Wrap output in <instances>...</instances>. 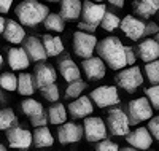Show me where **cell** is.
Returning <instances> with one entry per match:
<instances>
[{"mask_svg":"<svg viewBox=\"0 0 159 151\" xmlns=\"http://www.w3.org/2000/svg\"><path fill=\"white\" fill-rule=\"evenodd\" d=\"M48 2H61V0H48Z\"/></svg>","mask_w":159,"mask_h":151,"instance_id":"cell-48","label":"cell"},{"mask_svg":"<svg viewBox=\"0 0 159 151\" xmlns=\"http://www.w3.org/2000/svg\"><path fill=\"white\" fill-rule=\"evenodd\" d=\"M46 119L51 122V124H62V122H65V119H67V110H65V107L62 103H54L51 105L49 110H48V116Z\"/></svg>","mask_w":159,"mask_h":151,"instance_id":"cell-28","label":"cell"},{"mask_svg":"<svg viewBox=\"0 0 159 151\" xmlns=\"http://www.w3.org/2000/svg\"><path fill=\"white\" fill-rule=\"evenodd\" d=\"M134 10L140 18H151L159 10V0H135Z\"/></svg>","mask_w":159,"mask_h":151,"instance_id":"cell-26","label":"cell"},{"mask_svg":"<svg viewBox=\"0 0 159 151\" xmlns=\"http://www.w3.org/2000/svg\"><path fill=\"white\" fill-rule=\"evenodd\" d=\"M151 34H157V24H156V22L145 24V32H143V37H145V35H151Z\"/></svg>","mask_w":159,"mask_h":151,"instance_id":"cell-40","label":"cell"},{"mask_svg":"<svg viewBox=\"0 0 159 151\" xmlns=\"http://www.w3.org/2000/svg\"><path fill=\"white\" fill-rule=\"evenodd\" d=\"M57 129V139L62 145L76 143L83 137V126H78L75 122H62Z\"/></svg>","mask_w":159,"mask_h":151,"instance_id":"cell-12","label":"cell"},{"mask_svg":"<svg viewBox=\"0 0 159 151\" xmlns=\"http://www.w3.org/2000/svg\"><path fill=\"white\" fill-rule=\"evenodd\" d=\"M81 15V2L80 0H61V18L64 21H75Z\"/></svg>","mask_w":159,"mask_h":151,"instance_id":"cell-22","label":"cell"},{"mask_svg":"<svg viewBox=\"0 0 159 151\" xmlns=\"http://www.w3.org/2000/svg\"><path fill=\"white\" fill-rule=\"evenodd\" d=\"M57 78L56 70L49 64H37L35 65V85L38 88L54 83Z\"/></svg>","mask_w":159,"mask_h":151,"instance_id":"cell-17","label":"cell"},{"mask_svg":"<svg viewBox=\"0 0 159 151\" xmlns=\"http://www.w3.org/2000/svg\"><path fill=\"white\" fill-rule=\"evenodd\" d=\"M0 100H2V91H0Z\"/></svg>","mask_w":159,"mask_h":151,"instance_id":"cell-50","label":"cell"},{"mask_svg":"<svg viewBox=\"0 0 159 151\" xmlns=\"http://www.w3.org/2000/svg\"><path fill=\"white\" fill-rule=\"evenodd\" d=\"M84 88H86L84 81L75 80V81H72V83H69L67 91H65V97H67V99H76V97L81 95V92L84 91Z\"/></svg>","mask_w":159,"mask_h":151,"instance_id":"cell-32","label":"cell"},{"mask_svg":"<svg viewBox=\"0 0 159 151\" xmlns=\"http://www.w3.org/2000/svg\"><path fill=\"white\" fill-rule=\"evenodd\" d=\"M25 54H27L29 61L38 62V61H45L46 59V53L45 48L42 45V40L37 37H29L25 40V48H24Z\"/></svg>","mask_w":159,"mask_h":151,"instance_id":"cell-18","label":"cell"},{"mask_svg":"<svg viewBox=\"0 0 159 151\" xmlns=\"http://www.w3.org/2000/svg\"><path fill=\"white\" fill-rule=\"evenodd\" d=\"M105 11H107V8H105L103 3L86 0L84 3H81V16H83L81 22H86V24H91V25L97 27L100 24V19H102Z\"/></svg>","mask_w":159,"mask_h":151,"instance_id":"cell-11","label":"cell"},{"mask_svg":"<svg viewBox=\"0 0 159 151\" xmlns=\"http://www.w3.org/2000/svg\"><path fill=\"white\" fill-rule=\"evenodd\" d=\"M38 89H40V92L43 94V97H45L46 100H51V102L59 100V88L56 86V83L42 86V88H38Z\"/></svg>","mask_w":159,"mask_h":151,"instance_id":"cell-34","label":"cell"},{"mask_svg":"<svg viewBox=\"0 0 159 151\" xmlns=\"http://www.w3.org/2000/svg\"><path fill=\"white\" fill-rule=\"evenodd\" d=\"M96 45L97 38L94 37V34H88L83 30H78L73 34V51L78 57L81 59L91 57L92 53L96 51Z\"/></svg>","mask_w":159,"mask_h":151,"instance_id":"cell-4","label":"cell"},{"mask_svg":"<svg viewBox=\"0 0 159 151\" xmlns=\"http://www.w3.org/2000/svg\"><path fill=\"white\" fill-rule=\"evenodd\" d=\"M18 78V83H16V89L21 95H32L35 92V83H34V78L29 73H21L16 76Z\"/></svg>","mask_w":159,"mask_h":151,"instance_id":"cell-27","label":"cell"},{"mask_svg":"<svg viewBox=\"0 0 159 151\" xmlns=\"http://www.w3.org/2000/svg\"><path fill=\"white\" fill-rule=\"evenodd\" d=\"M124 56H126V65H134L135 64V54L132 46H124Z\"/></svg>","mask_w":159,"mask_h":151,"instance_id":"cell-39","label":"cell"},{"mask_svg":"<svg viewBox=\"0 0 159 151\" xmlns=\"http://www.w3.org/2000/svg\"><path fill=\"white\" fill-rule=\"evenodd\" d=\"M8 64L13 70H24L30 65V61L24 48H11L8 49Z\"/></svg>","mask_w":159,"mask_h":151,"instance_id":"cell-21","label":"cell"},{"mask_svg":"<svg viewBox=\"0 0 159 151\" xmlns=\"http://www.w3.org/2000/svg\"><path fill=\"white\" fill-rule=\"evenodd\" d=\"M83 72L91 81H99L105 76V64L100 57H88L81 62Z\"/></svg>","mask_w":159,"mask_h":151,"instance_id":"cell-15","label":"cell"},{"mask_svg":"<svg viewBox=\"0 0 159 151\" xmlns=\"http://www.w3.org/2000/svg\"><path fill=\"white\" fill-rule=\"evenodd\" d=\"M42 45L45 48L46 57H56L64 51V43L61 37H52V35H43L42 37Z\"/></svg>","mask_w":159,"mask_h":151,"instance_id":"cell-23","label":"cell"},{"mask_svg":"<svg viewBox=\"0 0 159 151\" xmlns=\"http://www.w3.org/2000/svg\"><path fill=\"white\" fill-rule=\"evenodd\" d=\"M119 146L111 142V140H107V139H103V140H99L97 146H96V151H118Z\"/></svg>","mask_w":159,"mask_h":151,"instance_id":"cell-37","label":"cell"},{"mask_svg":"<svg viewBox=\"0 0 159 151\" xmlns=\"http://www.w3.org/2000/svg\"><path fill=\"white\" fill-rule=\"evenodd\" d=\"M2 64H3V57H2V54H0V67H2Z\"/></svg>","mask_w":159,"mask_h":151,"instance_id":"cell-47","label":"cell"},{"mask_svg":"<svg viewBox=\"0 0 159 151\" xmlns=\"http://www.w3.org/2000/svg\"><path fill=\"white\" fill-rule=\"evenodd\" d=\"M18 122V118L11 108L0 110V130H7Z\"/></svg>","mask_w":159,"mask_h":151,"instance_id":"cell-29","label":"cell"},{"mask_svg":"<svg viewBox=\"0 0 159 151\" xmlns=\"http://www.w3.org/2000/svg\"><path fill=\"white\" fill-rule=\"evenodd\" d=\"M139 56L143 62H151V61H156L157 56H159V43L157 40L154 38H147L139 45Z\"/></svg>","mask_w":159,"mask_h":151,"instance_id":"cell-20","label":"cell"},{"mask_svg":"<svg viewBox=\"0 0 159 151\" xmlns=\"http://www.w3.org/2000/svg\"><path fill=\"white\" fill-rule=\"evenodd\" d=\"M96 49L99 57L107 64L111 70H121L126 67V56H124V45L116 37H107L102 42H97Z\"/></svg>","mask_w":159,"mask_h":151,"instance_id":"cell-1","label":"cell"},{"mask_svg":"<svg viewBox=\"0 0 159 151\" xmlns=\"http://www.w3.org/2000/svg\"><path fill=\"white\" fill-rule=\"evenodd\" d=\"M21 110L25 116L30 118V122L34 127H40V126H45L46 124V113H45V108L43 105L34 100V99H25L21 102Z\"/></svg>","mask_w":159,"mask_h":151,"instance_id":"cell-7","label":"cell"},{"mask_svg":"<svg viewBox=\"0 0 159 151\" xmlns=\"http://www.w3.org/2000/svg\"><path fill=\"white\" fill-rule=\"evenodd\" d=\"M124 137H126L127 143L135 149H148L151 146V142H153V137L147 127H139L134 132L126 134Z\"/></svg>","mask_w":159,"mask_h":151,"instance_id":"cell-13","label":"cell"},{"mask_svg":"<svg viewBox=\"0 0 159 151\" xmlns=\"http://www.w3.org/2000/svg\"><path fill=\"white\" fill-rule=\"evenodd\" d=\"M5 18H2V16H0V34H2L3 32V29H5Z\"/></svg>","mask_w":159,"mask_h":151,"instance_id":"cell-44","label":"cell"},{"mask_svg":"<svg viewBox=\"0 0 159 151\" xmlns=\"http://www.w3.org/2000/svg\"><path fill=\"white\" fill-rule=\"evenodd\" d=\"M118 151H140V149H135V148H129V146H126V148H119Z\"/></svg>","mask_w":159,"mask_h":151,"instance_id":"cell-45","label":"cell"},{"mask_svg":"<svg viewBox=\"0 0 159 151\" xmlns=\"http://www.w3.org/2000/svg\"><path fill=\"white\" fill-rule=\"evenodd\" d=\"M16 16L21 22V25L35 27L37 24L43 22L46 15L49 13L48 7L37 2V0H24L16 7Z\"/></svg>","mask_w":159,"mask_h":151,"instance_id":"cell-2","label":"cell"},{"mask_svg":"<svg viewBox=\"0 0 159 151\" xmlns=\"http://www.w3.org/2000/svg\"><path fill=\"white\" fill-rule=\"evenodd\" d=\"M43 24H45V27L48 30H51V32H62L64 30V19L59 16V15H54V13H48L46 15V18L43 19Z\"/></svg>","mask_w":159,"mask_h":151,"instance_id":"cell-30","label":"cell"},{"mask_svg":"<svg viewBox=\"0 0 159 151\" xmlns=\"http://www.w3.org/2000/svg\"><path fill=\"white\" fill-rule=\"evenodd\" d=\"M59 72H61V75L64 76V80L67 81V83H72V81H75V80H80V68H78V65L70 59V57H65V59H62L61 62H59Z\"/></svg>","mask_w":159,"mask_h":151,"instance_id":"cell-24","label":"cell"},{"mask_svg":"<svg viewBox=\"0 0 159 151\" xmlns=\"http://www.w3.org/2000/svg\"><path fill=\"white\" fill-rule=\"evenodd\" d=\"M13 5V0H0V13H8Z\"/></svg>","mask_w":159,"mask_h":151,"instance_id":"cell-42","label":"cell"},{"mask_svg":"<svg viewBox=\"0 0 159 151\" xmlns=\"http://www.w3.org/2000/svg\"><path fill=\"white\" fill-rule=\"evenodd\" d=\"M96 2H97V3H102V0H96Z\"/></svg>","mask_w":159,"mask_h":151,"instance_id":"cell-49","label":"cell"},{"mask_svg":"<svg viewBox=\"0 0 159 151\" xmlns=\"http://www.w3.org/2000/svg\"><path fill=\"white\" fill-rule=\"evenodd\" d=\"M78 29L83 30V32H88V34H94L97 27L91 25V24H86V22H80V24H78Z\"/></svg>","mask_w":159,"mask_h":151,"instance_id":"cell-41","label":"cell"},{"mask_svg":"<svg viewBox=\"0 0 159 151\" xmlns=\"http://www.w3.org/2000/svg\"><path fill=\"white\" fill-rule=\"evenodd\" d=\"M91 100L96 102L99 108H107L119 103V95L115 86H100L91 92Z\"/></svg>","mask_w":159,"mask_h":151,"instance_id":"cell-8","label":"cell"},{"mask_svg":"<svg viewBox=\"0 0 159 151\" xmlns=\"http://www.w3.org/2000/svg\"><path fill=\"white\" fill-rule=\"evenodd\" d=\"M7 140L8 145L15 149H27L32 145V132L19 126L10 127L7 129Z\"/></svg>","mask_w":159,"mask_h":151,"instance_id":"cell-10","label":"cell"},{"mask_svg":"<svg viewBox=\"0 0 159 151\" xmlns=\"http://www.w3.org/2000/svg\"><path fill=\"white\" fill-rule=\"evenodd\" d=\"M92 112H94V105H92L91 99L86 97V95H80V97L75 99V102H70V105H69V113L75 119L86 118Z\"/></svg>","mask_w":159,"mask_h":151,"instance_id":"cell-16","label":"cell"},{"mask_svg":"<svg viewBox=\"0 0 159 151\" xmlns=\"http://www.w3.org/2000/svg\"><path fill=\"white\" fill-rule=\"evenodd\" d=\"M2 34H3L7 42H10L13 45H19L25 38V30L22 29V25L16 21H13V19L5 22V29H3Z\"/></svg>","mask_w":159,"mask_h":151,"instance_id":"cell-19","label":"cell"},{"mask_svg":"<svg viewBox=\"0 0 159 151\" xmlns=\"http://www.w3.org/2000/svg\"><path fill=\"white\" fill-rule=\"evenodd\" d=\"M145 94H147V100L150 102L151 108L157 110L159 108V88H157V85H154L151 88H147L145 89Z\"/></svg>","mask_w":159,"mask_h":151,"instance_id":"cell-36","label":"cell"},{"mask_svg":"<svg viewBox=\"0 0 159 151\" xmlns=\"http://www.w3.org/2000/svg\"><path fill=\"white\" fill-rule=\"evenodd\" d=\"M16 83H18V78L15 73H10V72H5L0 75V86L7 91H15L16 89Z\"/></svg>","mask_w":159,"mask_h":151,"instance_id":"cell-35","label":"cell"},{"mask_svg":"<svg viewBox=\"0 0 159 151\" xmlns=\"http://www.w3.org/2000/svg\"><path fill=\"white\" fill-rule=\"evenodd\" d=\"M145 72H147V76H148V80L151 81L153 85L159 83V62H157V59L151 61V62H147V65H145Z\"/></svg>","mask_w":159,"mask_h":151,"instance_id":"cell-33","label":"cell"},{"mask_svg":"<svg viewBox=\"0 0 159 151\" xmlns=\"http://www.w3.org/2000/svg\"><path fill=\"white\" fill-rule=\"evenodd\" d=\"M32 143L37 148H49L54 143V139H52L48 127L40 126V127H35V130L32 134Z\"/></svg>","mask_w":159,"mask_h":151,"instance_id":"cell-25","label":"cell"},{"mask_svg":"<svg viewBox=\"0 0 159 151\" xmlns=\"http://www.w3.org/2000/svg\"><path fill=\"white\" fill-rule=\"evenodd\" d=\"M116 83L129 94L135 92L143 85V76H142L140 68L135 67V65H132L129 68H124V70L121 68V72L116 75Z\"/></svg>","mask_w":159,"mask_h":151,"instance_id":"cell-5","label":"cell"},{"mask_svg":"<svg viewBox=\"0 0 159 151\" xmlns=\"http://www.w3.org/2000/svg\"><path fill=\"white\" fill-rule=\"evenodd\" d=\"M148 132L153 134L151 137H154V139H159V118H157V116L150 118V122H148Z\"/></svg>","mask_w":159,"mask_h":151,"instance_id":"cell-38","label":"cell"},{"mask_svg":"<svg viewBox=\"0 0 159 151\" xmlns=\"http://www.w3.org/2000/svg\"><path fill=\"white\" fill-rule=\"evenodd\" d=\"M119 27H121V30L130 40H140L143 37V32H145V24L140 19L130 16V15H127L124 19L119 21Z\"/></svg>","mask_w":159,"mask_h":151,"instance_id":"cell-14","label":"cell"},{"mask_svg":"<svg viewBox=\"0 0 159 151\" xmlns=\"http://www.w3.org/2000/svg\"><path fill=\"white\" fill-rule=\"evenodd\" d=\"M107 122H108L110 132L113 135L124 137L126 134H129L130 124H129L127 115L123 112L121 108H111L108 112V115H107Z\"/></svg>","mask_w":159,"mask_h":151,"instance_id":"cell-6","label":"cell"},{"mask_svg":"<svg viewBox=\"0 0 159 151\" xmlns=\"http://www.w3.org/2000/svg\"><path fill=\"white\" fill-rule=\"evenodd\" d=\"M119 21H121V19H119L116 15H113V13H110V11H105L102 19H100V24H102L103 30L113 32V30H116L119 27Z\"/></svg>","mask_w":159,"mask_h":151,"instance_id":"cell-31","label":"cell"},{"mask_svg":"<svg viewBox=\"0 0 159 151\" xmlns=\"http://www.w3.org/2000/svg\"><path fill=\"white\" fill-rule=\"evenodd\" d=\"M0 151H8V149H7V148L2 145V143H0Z\"/></svg>","mask_w":159,"mask_h":151,"instance_id":"cell-46","label":"cell"},{"mask_svg":"<svg viewBox=\"0 0 159 151\" xmlns=\"http://www.w3.org/2000/svg\"><path fill=\"white\" fill-rule=\"evenodd\" d=\"M83 134L86 137L88 142H99L103 140L107 137V127L105 122L100 118L96 116H86L84 118V124H83Z\"/></svg>","mask_w":159,"mask_h":151,"instance_id":"cell-9","label":"cell"},{"mask_svg":"<svg viewBox=\"0 0 159 151\" xmlns=\"http://www.w3.org/2000/svg\"><path fill=\"white\" fill-rule=\"evenodd\" d=\"M127 119L129 124L137 126L142 121H147L153 116V108L150 105V102L147 100V97H140V99H134L130 100L127 105Z\"/></svg>","mask_w":159,"mask_h":151,"instance_id":"cell-3","label":"cell"},{"mask_svg":"<svg viewBox=\"0 0 159 151\" xmlns=\"http://www.w3.org/2000/svg\"><path fill=\"white\" fill-rule=\"evenodd\" d=\"M108 2H110L111 5L118 7V8H123V7H124V0H108Z\"/></svg>","mask_w":159,"mask_h":151,"instance_id":"cell-43","label":"cell"}]
</instances>
